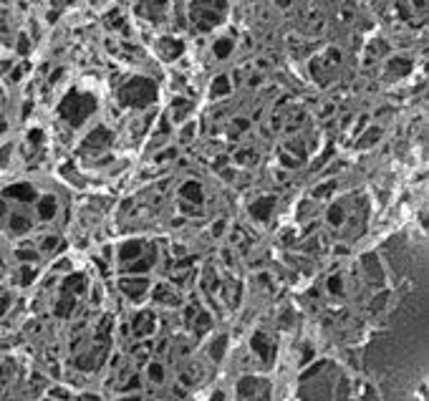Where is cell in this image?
<instances>
[{"label":"cell","instance_id":"1","mask_svg":"<svg viewBox=\"0 0 429 401\" xmlns=\"http://www.w3.org/2000/svg\"><path fill=\"white\" fill-rule=\"evenodd\" d=\"M119 101L129 109H144L157 101V83L147 76H134L119 88Z\"/></svg>","mask_w":429,"mask_h":401},{"label":"cell","instance_id":"2","mask_svg":"<svg viewBox=\"0 0 429 401\" xmlns=\"http://www.w3.org/2000/svg\"><path fill=\"white\" fill-rule=\"evenodd\" d=\"M94 111H96V99L91 94H81V91H68L58 106L61 119H66L71 126H81Z\"/></svg>","mask_w":429,"mask_h":401},{"label":"cell","instance_id":"3","mask_svg":"<svg viewBox=\"0 0 429 401\" xmlns=\"http://www.w3.org/2000/svg\"><path fill=\"white\" fill-rule=\"evenodd\" d=\"M225 13H227L225 3H192L190 5V15H192L195 30H200V33L212 30L214 25H220Z\"/></svg>","mask_w":429,"mask_h":401},{"label":"cell","instance_id":"4","mask_svg":"<svg viewBox=\"0 0 429 401\" xmlns=\"http://www.w3.org/2000/svg\"><path fill=\"white\" fill-rule=\"evenodd\" d=\"M338 63H341V53H338L336 48H328L326 56L311 61V73L316 76L318 83H328V81L333 78V71L338 68Z\"/></svg>","mask_w":429,"mask_h":401},{"label":"cell","instance_id":"5","mask_svg":"<svg viewBox=\"0 0 429 401\" xmlns=\"http://www.w3.org/2000/svg\"><path fill=\"white\" fill-rule=\"evenodd\" d=\"M237 396L242 401H265L270 396V384L263 381V379L247 376V379H242L237 384Z\"/></svg>","mask_w":429,"mask_h":401},{"label":"cell","instance_id":"6","mask_svg":"<svg viewBox=\"0 0 429 401\" xmlns=\"http://www.w3.org/2000/svg\"><path fill=\"white\" fill-rule=\"evenodd\" d=\"M106 147H111V131L104 126H96L81 144V152H104Z\"/></svg>","mask_w":429,"mask_h":401},{"label":"cell","instance_id":"7","mask_svg":"<svg viewBox=\"0 0 429 401\" xmlns=\"http://www.w3.org/2000/svg\"><path fill=\"white\" fill-rule=\"evenodd\" d=\"M157 48H159V56H162L164 61H175V58H180V56H182L185 43H182L180 38H159Z\"/></svg>","mask_w":429,"mask_h":401},{"label":"cell","instance_id":"8","mask_svg":"<svg viewBox=\"0 0 429 401\" xmlns=\"http://www.w3.org/2000/svg\"><path fill=\"white\" fill-rule=\"evenodd\" d=\"M119 288L124 290V295H129V298H142L144 293H147V288H149V280L147 278H124L121 283H119Z\"/></svg>","mask_w":429,"mask_h":401},{"label":"cell","instance_id":"9","mask_svg":"<svg viewBox=\"0 0 429 401\" xmlns=\"http://www.w3.org/2000/svg\"><path fill=\"white\" fill-rule=\"evenodd\" d=\"M273 207H275V197L268 195V197H258L255 202H250V204H247V212H250L255 219H268L270 212H273Z\"/></svg>","mask_w":429,"mask_h":401},{"label":"cell","instance_id":"10","mask_svg":"<svg viewBox=\"0 0 429 401\" xmlns=\"http://www.w3.org/2000/svg\"><path fill=\"white\" fill-rule=\"evenodd\" d=\"M142 252H144V240H126L121 247H119V260L121 262H134L137 257H142Z\"/></svg>","mask_w":429,"mask_h":401},{"label":"cell","instance_id":"11","mask_svg":"<svg viewBox=\"0 0 429 401\" xmlns=\"http://www.w3.org/2000/svg\"><path fill=\"white\" fill-rule=\"evenodd\" d=\"M180 197L182 202H192V204H202L205 202V192H202V185L200 182H195V180H190V182H185L182 185V190H180Z\"/></svg>","mask_w":429,"mask_h":401},{"label":"cell","instance_id":"12","mask_svg":"<svg viewBox=\"0 0 429 401\" xmlns=\"http://www.w3.org/2000/svg\"><path fill=\"white\" fill-rule=\"evenodd\" d=\"M134 10L139 13V15H147V20H152V23H159V20H164V3H139V5H134Z\"/></svg>","mask_w":429,"mask_h":401},{"label":"cell","instance_id":"13","mask_svg":"<svg viewBox=\"0 0 429 401\" xmlns=\"http://www.w3.org/2000/svg\"><path fill=\"white\" fill-rule=\"evenodd\" d=\"M409 71H412V61H409V58H404V56H394V58H389V61H387V73H389L392 78L407 76Z\"/></svg>","mask_w":429,"mask_h":401},{"label":"cell","instance_id":"14","mask_svg":"<svg viewBox=\"0 0 429 401\" xmlns=\"http://www.w3.org/2000/svg\"><path fill=\"white\" fill-rule=\"evenodd\" d=\"M361 268L366 273V280H371V283H379L384 278V270H381V265H379V260L374 255H364L361 257Z\"/></svg>","mask_w":429,"mask_h":401},{"label":"cell","instance_id":"15","mask_svg":"<svg viewBox=\"0 0 429 401\" xmlns=\"http://www.w3.org/2000/svg\"><path fill=\"white\" fill-rule=\"evenodd\" d=\"M86 290V278L81 273H71L63 280V295H73V293H83Z\"/></svg>","mask_w":429,"mask_h":401},{"label":"cell","instance_id":"16","mask_svg":"<svg viewBox=\"0 0 429 401\" xmlns=\"http://www.w3.org/2000/svg\"><path fill=\"white\" fill-rule=\"evenodd\" d=\"M154 257H157V255H154V247L149 245L147 257H137L134 262H129V265H126V273H147V270L154 265Z\"/></svg>","mask_w":429,"mask_h":401},{"label":"cell","instance_id":"17","mask_svg":"<svg viewBox=\"0 0 429 401\" xmlns=\"http://www.w3.org/2000/svg\"><path fill=\"white\" fill-rule=\"evenodd\" d=\"M5 197H15L20 202H33L35 200V190L30 185H13L5 190Z\"/></svg>","mask_w":429,"mask_h":401},{"label":"cell","instance_id":"18","mask_svg":"<svg viewBox=\"0 0 429 401\" xmlns=\"http://www.w3.org/2000/svg\"><path fill=\"white\" fill-rule=\"evenodd\" d=\"M252 348H255V351H258V353H260V356H263L265 361H268V364L273 361V353H275V348H273V343H270V341H268V338H265L263 333H255Z\"/></svg>","mask_w":429,"mask_h":401},{"label":"cell","instance_id":"19","mask_svg":"<svg viewBox=\"0 0 429 401\" xmlns=\"http://www.w3.org/2000/svg\"><path fill=\"white\" fill-rule=\"evenodd\" d=\"M154 316L149 313V310H144V313H139L137 318H134V331H137V336H147V333H152V328H154Z\"/></svg>","mask_w":429,"mask_h":401},{"label":"cell","instance_id":"20","mask_svg":"<svg viewBox=\"0 0 429 401\" xmlns=\"http://www.w3.org/2000/svg\"><path fill=\"white\" fill-rule=\"evenodd\" d=\"M192 111V104L190 101H185V99H177L175 104H172V119L175 121H185V116Z\"/></svg>","mask_w":429,"mask_h":401},{"label":"cell","instance_id":"21","mask_svg":"<svg viewBox=\"0 0 429 401\" xmlns=\"http://www.w3.org/2000/svg\"><path fill=\"white\" fill-rule=\"evenodd\" d=\"M154 300L157 303H167V305H175L180 298L175 295V290L172 288H167V285H159L157 290H154Z\"/></svg>","mask_w":429,"mask_h":401},{"label":"cell","instance_id":"22","mask_svg":"<svg viewBox=\"0 0 429 401\" xmlns=\"http://www.w3.org/2000/svg\"><path fill=\"white\" fill-rule=\"evenodd\" d=\"M379 137H381V129H379V126H371L369 131H364V134H361V139H359V149L374 147V144L379 142Z\"/></svg>","mask_w":429,"mask_h":401},{"label":"cell","instance_id":"23","mask_svg":"<svg viewBox=\"0 0 429 401\" xmlns=\"http://www.w3.org/2000/svg\"><path fill=\"white\" fill-rule=\"evenodd\" d=\"M73 305H76L73 295H61V300L56 303V316H63V318H68V316H71V310H73Z\"/></svg>","mask_w":429,"mask_h":401},{"label":"cell","instance_id":"24","mask_svg":"<svg viewBox=\"0 0 429 401\" xmlns=\"http://www.w3.org/2000/svg\"><path fill=\"white\" fill-rule=\"evenodd\" d=\"M38 214L43 217V219H51L53 214H56V197H43L40 200V204H38Z\"/></svg>","mask_w":429,"mask_h":401},{"label":"cell","instance_id":"25","mask_svg":"<svg viewBox=\"0 0 429 401\" xmlns=\"http://www.w3.org/2000/svg\"><path fill=\"white\" fill-rule=\"evenodd\" d=\"M232 46H235V40H232V38H220V40H217V43H214V56H217V58H227V56H230V51H232Z\"/></svg>","mask_w":429,"mask_h":401},{"label":"cell","instance_id":"26","mask_svg":"<svg viewBox=\"0 0 429 401\" xmlns=\"http://www.w3.org/2000/svg\"><path fill=\"white\" fill-rule=\"evenodd\" d=\"M10 230L18 232V235H20V232H28V230H30V219H28V217H20V214H13V217H10Z\"/></svg>","mask_w":429,"mask_h":401},{"label":"cell","instance_id":"27","mask_svg":"<svg viewBox=\"0 0 429 401\" xmlns=\"http://www.w3.org/2000/svg\"><path fill=\"white\" fill-rule=\"evenodd\" d=\"M230 91V81H227V76H217L212 83V91H210V96L217 99V96H222V94H227Z\"/></svg>","mask_w":429,"mask_h":401},{"label":"cell","instance_id":"28","mask_svg":"<svg viewBox=\"0 0 429 401\" xmlns=\"http://www.w3.org/2000/svg\"><path fill=\"white\" fill-rule=\"evenodd\" d=\"M344 219H346V209H344V204H333V207L328 209V222L338 227Z\"/></svg>","mask_w":429,"mask_h":401},{"label":"cell","instance_id":"29","mask_svg":"<svg viewBox=\"0 0 429 401\" xmlns=\"http://www.w3.org/2000/svg\"><path fill=\"white\" fill-rule=\"evenodd\" d=\"M202 285H207L210 290H214V288H217V275H214L212 268H207V275H202Z\"/></svg>","mask_w":429,"mask_h":401},{"label":"cell","instance_id":"30","mask_svg":"<svg viewBox=\"0 0 429 401\" xmlns=\"http://www.w3.org/2000/svg\"><path fill=\"white\" fill-rule=\"evenodd\" d=\"M333 187H336V182H328V185H321L316 192H313V197H323V195H331L333 192Z\"/></svg>","mask_w":429,"mask_h":401},{"label":"cell","instance_id":"31","mask_svg":"<svg viewBox=\"0 0 429 401\" xmlns=\"http://www.w3.org/2000/svg\"><path fill=\"white\" fill-rule=\"evenodd\" d=\"M33 278H35V270H33V268H23V273H20V283H23V285H28V283H33Z\"/></svg>","mask_w":429,"mask_h":401},{"label":"cell","instance_id":"32","mask_svg":"<svg viewBox=\"0 0 429 401\" xmlns=\"http://www.w3.org/2000/svg\"><path fill=\"white\" fill-rule=\"evenodd\" d=\"M328 290H331V293H341V290H344V285H341V278H338V275L328 278Z\"/></svg>","mask_w":429,"mask_h":401},{"label":"cell","instance_id":"33","mask_svg":"<svg viewBox=\"0 0 429 401\" xmlns=\"http://www.w3.org/2000/svg\"><path fill=\"white\" fill-rule=\"evenodd\" d=\"M149 376H152V381H162V376H164L162 366H159V364H152V366H149Z\"/></svg>","mask_w":429,"mask_h":401},{"label":"cell","instance_id":"34","mask_svg":"<svg viewBox=\"0 0 429 401\" xmlns=\"http://www.w3.org/2000/svg\"><path fill=\"white\" fill-rule=\"evenodd\" d=\"M225 343H227V338H225V336H220V338L214 341V346H212V356H214V359H220V353H222Z\"/></svg>","mask_w":429,"mask_h":401},{"label":"cell","instance_id":"35","mask_svg":"<svg viewBox=\"0 0 429 401\" xmlns=\"http://www.w3.org/2000/svg\"><path fill=\"white\" fill-rule=\"evenodd\" d=\"M56 245H58V240H56L53 235H48V237H43V240H40V247H43V250H53Z\"/></svg>","mask_w":429,"mask_h":401},{"label":"cell","instance_id":"36","mask_svg":"<svg viewBox=\"0 0 429 401\" xmlns=\"http://www.w3.org/2000/svg\"><path fill=\"white\" fill-rule=\"evenodd\" d=\"M180 137H182V142H190V139L195 137V124H187V126L182 129V134H180Z\"/></svg>","mask_w":429,"mask_h":401},{"label":"cell","instance_id":"37","mask_svg":"<svg viewBox=\"0 0 429 401\" xmlns=\"http://www.w3.org/2000/svg\"><path fill=\"white\" fill-rule=\"evenodd\" d=\"M8 305H10V295H8L5 290H0V316L8 310Z\"/></svg>","mask_w":429,"mask_h":401},{"label":"cell","instance_id":"38","mask_svg":"<svg viewBox=\"0 0 429 401\" xmlns=\"http://www.w3.org/2000/svg\"><path fill=\"white\" fill-rule=\"evenodd\" d=\"M252 157H255V152H250V149H247V152H237V162H240V164L252 162Z\"/></svg>","mask_w":429,"mask_h":401},{"label":"cell","instance_id":"39","mask_svg":"<svg viewBox=\"0 0 429 401\" xmlns=\"http://www.w3.org/2000/svg\"><path fill=\"white\" fill-rule=\"evenodd\" d=\"M18 257H20L23 262H30V260H35V252H33V250H18Z\"/></svg>","mask_w":429,"mask_h":401},{"label":"cell","instance_id":"40","mask_svg":"<svg viewBox=\"0 0 429 401\" xmlns=\"http://www.w3.org/2000/svg\"><path fill=\"white\" fill-rule=\"evenodd\" d=\"M280 162H283V164H288V167H298V159H295V157H290V154H283V157H280Z\"/></svg>","mask_w":429,"mask_h":401},{"label":"cell","instance_id":"41","mask_svg":"<svg viewBox=\"0 0 429 401\" xmlns=\"http://www.w3.org/2000/svg\"><path fill=\"white\" fill-rule=\"evenodd\" d=\"M28 48H30V46H28L25 35H20V40H18V51H20V53H28Z\"/></svg>","mask_w":429,"mask_h":401},{"label":"cell","instance_id":"42","mask_svg":"<svg viewBox=\"0 0 429 401\" xmlns=\"http://www.w3.org/2000/svg\"><path fill=\"white\" fill-rule=\"evenodd\" d=\"M23 71H25V68H23V66H20V68H15V71H13V73H10V78H13V81H18V78H20V76H23Z\"/></svg>","mask_w":429,"mask_h":401},{"label":"cell","instance_id":"43","mask_svg":"<svg viewBox=\"0 0 429 401\" xmlns=\"http://www.w3.org/2000/svg\"><path fill=\"white\" fill-rule=\"evenodd\" d=\"M40 137H43L40 131H30V142H33V144H40Z\"/></svg>","mask_w":429,"mask_h":401},{"label":"cell","instance_id":"44","mask_svg":"<svg viewBox=\"0 0 429 401\" xmlns=\"http://www.w3.org/2000/svg\"><path fill=\"white\" fill-rule=\"evenodd\" d=\"M8 154H10V147H5V149L0 152V164H5V162H8Z\"/></svg>","mask_w":429,"mask_h":401},{"label":"cell","instance_id":"45","mask_svg":"<svg viewBox=\"0 0 429 401\" xmlns=\"http://www.w3.org/2000/svg\"><path fill=\"white\" fill-rule=\"evenodd\" d=\"M222 227H225V222L220 219V222H217V225L212 227V232H214V235H220V232H222Z\"/></svg>","mask_w":429,"mask_h":401},{"label":"cell","instance_id":"46","mask_svg":"<svg viewBox=\"0 0 429 401\" xmlns=\"http://www.w3.org/2000/svg\"><path fill=\"white\" fill-rule=\"evenodd\" d=\"M0 214H5V202L0 200Z\"/></svg>","mask_w":429,"mask_h":401}]
</instances>
